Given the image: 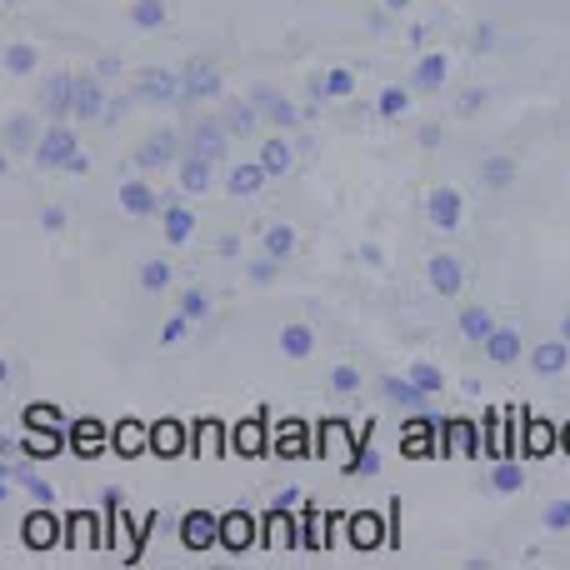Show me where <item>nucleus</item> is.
<instances>
[]
</instances>
